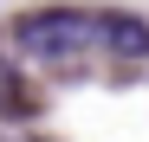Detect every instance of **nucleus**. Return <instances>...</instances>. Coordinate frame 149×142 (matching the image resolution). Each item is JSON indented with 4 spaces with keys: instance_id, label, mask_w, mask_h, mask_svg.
I'll use <instances>...</instances> for the list:
<instances>
[{
    "instance_id": "nucleus-1",
    "label": "nucleus",
    "mask_w": 149,
    "mask_h": 142,
    "mask_svg": "<svg viewBox=\"0 0 149 142\" xmlns=\"http://www.w3.org/2000/svg\"><path fill=\"white\" fill-rule=\"evenodd\" d=\"M13 39H19V52L33 65H45V71H71V65H84L91 45H104L97 39V13H84V7H33L13 26Z\"/></svg>"
},
{
    "instance_id": "nucleus-2",
    "label": "nucleus",
    "mask_w": 149,
    "mask_h": 142,
    "mask_svg": "<svg viewBox=\"0 0 149 142\" xmlns=\"http://www.w3.org/2000/svg\"><path fill=\"white\" fill-rule=\"evenodd\" d=\"M97 39H104L117 58H130V65H143V58H149V19H136V13L104 7V13H97Z\"/></svg>"
},
{
    "instance_id": "nucleus-3",
    "label": "nucleus",
    "mask_w": 149,
    "mask_h": 142,
    "mask_svg": "<svg viewBox=\"0 0 149 142\" xmlns=\"http://www.w3.org/2000/svg\"><path fill=\"white\" fill-rule=\"evenodd\" d=\"M26 103H33V90L19 84V71L7 65V52H0V110H7V116H19Z\"/></svg>"
}]
</instances>
